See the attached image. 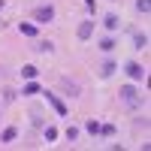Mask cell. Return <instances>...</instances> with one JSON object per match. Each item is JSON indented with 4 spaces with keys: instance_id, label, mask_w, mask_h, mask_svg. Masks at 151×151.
Wrapping results in <instances>:
<instances>
[{
    "instance_id": "1",
    "label": "cell",
    "mask_w": 151,
    "mask_h": 151,
    "mask_svg": "<svg viewBox=\"0 0 151 151\" xmlns=\"http://www.w3.org/2000/svg\"><path fill=\"white\" fill-rule=\"evenodd\" d=\"M118 97H121V103L127 106V109H139L142 106V94L136 91L133 85H121L118 88Z\"/></svg>"
},
{
    "instance_id": "2",
    "label": "cell",
    "mask_w": 151,
    "mask_h": 151,
    "mask_svg": "<svg viewBox=\"0 0 151 151\" xmlns=\"http://www.w3.org/2000/svg\"><path fill=\"white\" fill-rule=\"evenodd\" d=\"M124 73H127L130 82H142L145 79V67L139 64V60H127V64H124Z\"/></svg>"
},
{
    "instance_id": "3",
    "label": "cell",
    "mask_w": 151,
    "mask_h": 151,
    "mask_svg": "<svg viewBox=\"0 0 151 151\" xmlns=\"http://www.w3.org/2000/svg\"><path fill=\"white\" fill-rule=\"evenodd\" d=\"M33 21H36V24H48V21H55V6H52V3L36 6V9H33Z\"/></svg>"
},
{
    "instance_id": "4",
    "label": "cell",
    "mask_w": 151,
    "mask_h": 151,
    "mask_svg": "<svg viewBox=\"0 0 151 151\" xmlns=\"http://www.w3.org/2000/svg\"><path fill=\"white\" fill-rule=\"evenodd\" d=\"M40 94H42V97L48 100V103L55 106V112H58L60 118H67V106H64V103H60V100H58V94H52V91H40Z\"/></svg>"
},
{
    "instance_id": "5",
    "label": "cell",
    "mask_w": 151,
    "mask_h": 151,
    "mask_svg": "<svg viewBox=\"0 0 151 151\" xmlns=\"http://www.w3.org/2000/svg\"><path fill=\"white\" fill-rule=\"evenodd\" d=\"M76 36H79L82 42H85V40H91V36H94V21H82L79 27H76Z\"/></svg>"
},
{
    "instance_id": "6",
    "label": "cell",
    "mask_w": 151,
    "mask_h": 151,
    "mask_svg": "<svg viewBox=\"0 0 151 151\" xmlns=\"http://www.w3.org/2000/svg\"><path fill=\"white\" fill-rule=\"evenodd\" d=\"M115 70H118V64L115 60H106V64H100V79H112V76H115Z\"/></svg>"
},
{
    "instance_id": "7",
    "label": "cell",
    "mask_w": 151,
    "mask_h": 151,
    "mask_svg": "<svg viewBox=\"0 0 151 151\" xmlns=\"http://www.w3.org/2000/svg\"><path fill=\"white\" fill-rule=\"evenodd\" d=\"M60 88H64L70 97H79V94H82V88L76 85V82H70V79H60Z\"/></svg>"
},
{
    "instance_id": "8",
    "label": "cell",
    "mask_w": 151,
    "mask_h": 151,
    "mask_svg": "<svg viewBox=\"0 0 151 151\" xmlns=\"http://www.w3.org/2000/svg\"><path fill=\"white\" fill-rule=\"evenodd\" d=\"M18 30H21L24 36H36V33H40V24H30V21H21V24H18Z\"/></svg>"
},
{
    "instance_id": "9",
    "label": "cell",
    "mask_w": 151,
    "mask_h": 151,
    "mask_svg": "<svg viewBox=\"0 0 151 151\" xmlns=\"http://www.w3.org/2000/svg\"><path fill=\"white\" fill-rule=\"evenodd\" d=\"M40 91H42V88H40V85H36L33 79H27V85H24V88H21V94H24V97H36V94H40Z\"/></svg>"
},
{
    "instance_id": "10",
    "label": "cell",
    "mask_w": 151,
    "mask_h": 151,
    "mask_svg": "<svg viewBox=\"0 0 151 151\" xmlns=\"http://www.w3.org/2000/svg\"><path fill=\"white\" fill-rule=\"evenodd\" d=\"M33 48H36L40 55H52V52H55V42H48V40H40V42H36Z\"/></svg>"
},
{
    "instance_id": "11",
    "label": "cell",
    "mask_w": 151,
    "mask_h": 151,
    "mask_svg": "<svg viewBox=\"0 0 151 151\" xmlns=\"http://www.w3.org/2000/svg\"><path fill=\"white\" fill-rule=\"evenodd\" d=\"M15 136H18V130H15V127H6L3 133H0V142L9 145V142H15Z\"/></svg>"
},
{
    "instance_id": "12",
    "label": "cell",
    "mask_w": 151,
    "mask_h": 151,
    "mask_svg": "<svg viewBox=\"0 0 151 151\" xmlns=\"http://www.w3.org/2000/svg\"><path fill=\"white\" fill-rule=\"evenodd\" d=\"M103 24H106V30H118V24H121V18L115 15V12H109V15L103 18Z\"/></svg>"
},
{
    "instance_id": "13",
    "label": "cell",
    "mask_w": 151,
    "mask_h": 151,
    "mask_svg": "<svg viewBox=\"0 0 151 151\" xmlns=\"http://www.w3.org/2000/svg\"><path fill=\"white\" fill-rule=\"evenodd\" d=\"M36 76H40V70H36L33 64H24L21 67V79H36Z\"/></svg>"
},
{
    "instance_id": "14",
    "label": "cell",
    "mask_w": 151,
    "mask_h": 151,
    "mask_svg": "<svg viewBox=\"0 0 151 151\" xmlns=\"http://www.w3.org/2000/svg\"><path fill=\"white\" fill-rule=\"evenodd\" d=\"M148 45V36L145 33H133V48H145Z\"/></svg>"
},
{
    "instance_id": "15",
    "label": "cell",
    "mask_w": 151,
    "mask_h": 151,
    "mask_svg": "<svg viewBox=\"0 0 151 151\" xmlns=\"http://www.w3.org/2000/svg\"><path fill=\"white\" fill-rule=\"evenodd\" d=\"M136 12L148 15V12H151V0H136Z\"/></svg>"
},
{
    "instance_id": "16",
    "label": "cell",
    "mask_w": 151,
    "mask_h": 151,
    "mask_svg": "<svg viewBox=\"0 0 151 151\" xmlns=\"http://www.w3.org/2000/svg\"><path fill=\"white\" fill-rule=\"evenodd\" d=\"M85 130L91 133V136H100V124L97 121H85Z\"/></svg>"
},
{
    "instance_id": "17",
    "label": "cell",
    "mask_w": 151,
    "mask_h": 151,
    "mask_svg": "<svg viewBox=\"0 0 151 151\" xmlns=\"http://www.w3.org/2000/svg\"><path fill=\"white\" fill-rule=\"evenodd\" d=\"M64 136H67L70 142H76V139H79V127H73V124H70V127L64 130Z\"/></svg>"
},
{
    "instance_id": "18",
    "label": "cell",
    "mask_w": 151,
    "mask_h": 151,
    "mask_svg": "<svg viewBox=\"0 0 151 151\" xmlns=\"http://www.w3.org/2000/svg\"><path fill=\"white\" fill-rule=\"evenodd\" d=\"M100 48H103V52H112V48H115V40H112V36H106V40H100Z\"/></svg>"
},
{
    "instance_id": "19",
    "label": "cell",
    "mask_w": 151,
    "mask_h": 151,
    "mask_svg": "<svg viewBox=\"0 0 151 151\" xmlns=\"http://www.w3.org/2000/svg\"><path fill=\"white\" fill-rule=\"evenodd\" d=\"M100 133L103 136H115V124H100Z\"/></svg>"
},
{
    "instance_id": "20",
    "label": "cell",
    "mask_w": 151,
    "mask_h": 151,
    "mask_svg": "<svg viewBox=\"0 0 151 151\" xmlns=\"http://www.w3.org/2000/svg\"><path fill=\"white\" fill-rule=\"evenodd\" d=\"M58 139V130L55 127H45V142H55Z\"/></svg>"
},
{
    "instance_id": "21",
    "label": "cell",
    "mask_w": 151,
    "mask_h": 151,
    "mask_svg": "<svg viewBox=\"0 0 151 151\" xmlns=\"http://www.w3.org/2000/svg\"><path fill=\"white\" fill-rule=\"evenodd\" d=\"M3 100H6V103H12V100H15V91H9V88H6V91H3Z\"/></svg>"
},
{
    "instance_id": "22",
    "label": "cell",
    "mask_w": 151,
    "mask_h": 151,
    "mask_svg": "<svg viewBox=\"0 0 151 151\" xmlns=\"http://www.w3.org/2000/svg\"><path fill=\"white\" fill-rule=\"evenodd\" d=\"M0 9H3V0H0Z\"/></svg>"
}]
</instances>
